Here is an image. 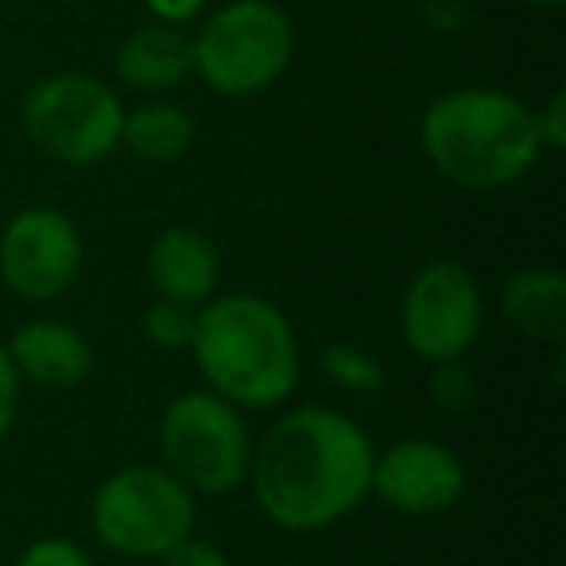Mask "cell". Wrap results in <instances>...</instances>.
Here are the masks:
<instances>
[{
  "mask_svg": "<svg viewBox=\"0 0 566 566\" xmlns=\"http://www.w3.org/2000/svg\"><path fill=\"white\" fill-rule=\"evenodd\" d=\"M373 454L365 431L331 408L287 411L252 450L249 478L268 520L311 532L342 520L373 489Z\"/></svg>",
  "mask_w": 566,
  "mask_h": 566,
  "instance_id": "cell-1",
  "label": "cell"
},
{
  "mask_svg": "<svg viewBox=\"0 0 566 566\" xmlns=\"http://www.w3.org/2000/svg\"><path fill=\"white\" fill-rule=\"evenodd\" d=\"M539 148L535 113L504 90H450L423 113L427 159L462 187H509L535 164Z\"/></svg>",
  "mask_w": 566,
  "mask_h": 566,
  "instance_id": "cell-2",
  "label": "cell"
},
{
  "mask_svg": "<svg viewBox=\"0 0 566 566\" xmlns=\"http://www.w3.org/2000/svg\"><path fill=\"white\" fill-rule=\"evenodd\" d=\"M195 357L221 400L272 408L295 388L300 346L280 307L256 295L213 300L195 323Z\"/></svg>",
  "mask_w": 566,
  "mask_h": 566,
  "instance_id": "cell-3",
  "label": "cell"
},
{
  "mask_svg": "<svg viewBox=\"0 0 566 566\" xmlns=\"http://www.w3.org/2000/svg\"><path fill=\"white\" fill-rule=\"evenodd\" d=\"M195 71L226 97H249L280 82L295 55L292 17L275 0H229L190 40Z\"/></svg>",
  "mask_w": 566,
  "mask_h": 566,
  "instance_id": "cell-4",
  "label": "cell"
},
{
  "mask_svg": "<svg viewBox=\"0 0 566 566\" xmlns=\"http://www.w3.org/2000/svg\"><path fill=\"white\" fill-rule=\"evenodd\" d=\"M24 133L43 156L90 167L120 144L125 105L102 78L63 71L35 82L24 97Z\"/></svg>",
  "mask_w": 566,
  "mask_h": 566,
  "instance_id": "cell-5",
  "label": "cell"
},
{
  "mask_svg": "<svg viewBox=\"0 0 566 566\" xmlns=\"http://www.w3.org/2000/svg\"><path fill=\"white\" fill-rule=\"evenodd\" d=\"M94 532L120 555L159 558L195 532V496L171 470L133 465L97 489Z\"/></svg>",
  "mask_w": 566,
  "mask_h": 566,
  "instance_id": "cell-6",
  "label": "cell"
},
{
  "mask_svg": "<svg viewBox=\"0 0 566 566\" xmlns=\"http://www.w3.org/2000/svg\"><path fill=\"white\" fill-rule=\"evenodd\" d=\"M164 462L190 493H226L249 478L252 439L244 419L218 392H187L159 423Z\"/></svg>",
  "mask_w": 566,
  "mask_h": 566,
  "instance_id": "cell-7",
  "label": "cell"
},
{
  "mask_svg": "<svg viewBox=\"0 0 566 566\" xmlns=\"http://www.w3.org/2000/svg\"><path fill=\"white\" fill-rule=\"evenodd\" d=\"M403 342L427 361H458L481 334V287L458 260H431L408 283L400 307Z\"/></svg>",
  "mask_w": 566,
  "mask_h": 566,
  "instance_id": "cell-8",
  "label": "cell"
},
{
  "mask_svg": "<svg viewBox=\"0 0 566 566\" xmlns=\"http://www.w3.org/2000/svg\"><path fill=\"white\" fill-rule=\"evenodd\" d=\"M82 237L63 210L35 206L9 221L0 237V280L20 300L48 303L78 280Z\"/></svg>",
  "mask_w": 566,
  "mask_h": 566,
  "instance_id": "cell-9",
  "label": "cell"
},
{
  "mask_svg": "<svg viewBox=\"0 0 566 566\" xmlns=\"http://www.w3.org/2000/svg\"><path fill=\"white\" fill-rule=\"evenodd\" d=\"M373 489L403 516H434L462 501L465 470L442 442L408 439L373 462Z\"/></svg>",
  "mask_w": 566,
  "mask_h": 566,
  "instance_id": "cell-10",
  "label": "cell"
},
{
  "mask_svg": "<svg viewBox=\"0 0 566 566\" xmlns=\"http://www.w3.org/2000/svg\"><path fill=\"white\" fill-rule=\"evenodd\" d=\"M148 275L156 283L159 300L175 303H202L218 292L221 256L206 233L190 226H171L151 241Z\"/></svg>",
  "mask_w": 566,
  "mask_h": 566,
  "instance_id": "cell-11",
  "label": "cell"
},
{
  "mask_svg": "<svg viewBox=\"0 0 566 566\" xmlns=\"http://www.w3.org/2000/svg\"><path fill=\"white\" fill-rule=\"evenodd\" d=\"M9 357L20 377L43 388H78L94 373V349L63 323H28L17 331Z\"/></svg>",
  "mask_w": 566,
  "mask_h": 566,
  "instance_id": "cell-12",
  "label": "cell"
},
{
  "mask_svg": "<svg viewBox=\"0 0 566 566\" xmlns=\"http://www.w3.org/2000/svg\"><path fill=\"white\" fill-rule=\"evenodd\" d=\"M117 74L125 86L144 94H167L182 86L195 74V48L179 24H151L136 28L117 51Z\"/></svg>",
  "mask_w": 566,
  "mask_h": 566,
  "instance_id": "cell-13",
  "label": "cell"
},
{
  "mask_svg": "<svg viewBox=\"0 0 566 566\" xmlns=\"http://www.w3.org/2000/svg\"><path fill=\"white\" fill-rule=\"evenodd\" d=\"M501 311L524 338L558 342L566 334V280L551 268H524L504 283Z\"/></svg>",
  "mask_w": 566,
  "mask_h": 566,
  "instance_id": "cell-14",
  "label": "cell"
},
{
  "mask_svg": "<svg viewBox=\"0 0 566 566\" xmlns=\"http://www.w3.org/2000/svg\"><path fill=\"white\" fill-rule=\"evenodd\" d=\"M198 128L195 117L179 105L151 102L140 109L125 113V125H120V144L133 148V156L148 159V164H175L190 151Z\"/></svg>",
  "mask_w": 566,
  "mask_h": 566,
  "instance_id": "cell-15",
  "label": "cell"
},
{
  "mask_svg": "<svg viewBox=\"0 0 566 566\" xmlns=\"http://www.w3.org/2000/svg\"><path fill=\"white\" fill-rule=\"evenodd\" d=\"M323 369L334 385L349 388V392H377L385 385V369L373 354L357 346H346V342H334V346L323 349Z\"/></svg>",
  "mask_w": 566,
  "mask_h": 566,
  "instance_id": "cell-16",
  "label": "cell"
},
{
  "mask_svg": "<svg viewBox=\"0 0 566 566\" xmlns=\"http://www.w3.org/2000/svg\"><path fill=\"white\" fill-rule=\"evenodd\" d=\"M195 307L190 303H175V300H159L148 307L144 315V334H148L151 346L159 349H187L195 338Z\"/></svg>",
  "mask_w": 566,
  "mask_h": 566,
  "instance_id": "cell-17",
  "label": "cell"
},
{
  "mask_svg": "<svg viewBox=\"0 0 566 566\" xmlns=\"http://www.w3.org/2000/svg\"><path fill=\"white\" fill-rule=\"evenodd\" d=\"M431 400L439 403L442 411H454V416L473 408V400H478V380H473V373L462 365V357H458V361H439V369L431 373Z\"/></svg>",
  "mask_w": 566,
  "mask_h": 566,
  "instance_id": "cell-18",
  "label": "cell"
},
{
  "mask_svg": "<svg viewBox=\"0 0 566 566\" xmlns=\"http://www.w3.org/2000/svg\"><path fill=\"white\" fill-rule=\"evenodd\" d=\"M17 566H94V558L71 539H40L20 555Z\"/></svg>",
  "mask_w": 566,
  "mask_h": 566,
  "instance_id": "cell-19",
  "label": "cell"
},
{
  "mask_svg": "<svg viewBox=\"0 0 566 566\" xmlns=\"http://www.w3.org/2000/svg\"><path fill=\"white\" fill-rule=\"evenodd\" d=\"M535 133H539V144L543 148H566V94L555 90L547 97L539 113H535Z\"/></svg>",
  "mask_w": 566,
  "mask_h": 566,
  "instance_id": "cell-20",
  "label": "cell"
},
{
  "mask_svg": "<svg viewBox=\"0 0 566 566\" xmlns=\"http://www.w3.org/2000/svg\"><path fill=\"white\" fill-rule=\"evenodd\" d=\"M164 566H229V558L221 555L213 543H206V539H179L171 551H164Z\"/></svg>",
  "mask_w": 566,
  "mask_h": 566,
  "instance_id": "cell-21",
  "label": "cell"
},
{
  "mask_svg": "<svg viewBox=\"0 0 566 566\" xmlns=\"http://www.w3.org/2000/svg\"><path fill=\"white\" fill-rule=\"evenodd\" d=\"M20 408V373L9 357V346H0V439L12 431Z\"/></svg>",
  "mask_w": 566,
  "mask_h": 566,
  "instance_id": "cell-22",
  "label": "cell"
},
{
  "mask_svg": "<svg viewBox=\"0 0 566 566\" xmlns=\"http://www.w3.org/2000/svg\"><path fill=\"white\" fill-rule=\"evenodd\" d=\"M148 12L159 20V24H190L198 12L206 9V0H144Z\"/></svg>",
  "mask_w": 566,
  "mask_h": 566,
  "instance_id": "cell-23",
  "label": "cell"
},
{
  "mask_svg": "<svg viewBox=\"0 0 566 566\" xmlns=\"http://www.w3.org/2000/svg\"><path fill=\"white\" fill-rule=\"evenodd\" d=\"M524 4H535V9H558L563 0H524Z\"/></svg>",
  "mask_w": 566,
  "mask_h": 566,
  "instance_id": "cell-24",
  "label": "cell"
},
{
  "mask_svg": "<svg viewBox=\"0 0 566 566\" xmlns=\"http://www.w3.org/2000/svg\"><path fill=\"white\" fill-rule=\"evenodd\" d=\"M0 48H4V35H0Z\"/></svg>",
  "mask_w": 566,
  "mask_h": 566,
  "instance_id": "cell-25",
  "label": "cell"
}]
</instances>
